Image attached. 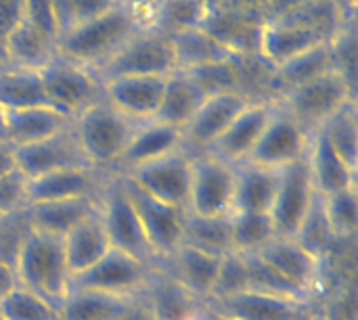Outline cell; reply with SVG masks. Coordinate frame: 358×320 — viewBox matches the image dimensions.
<instances>
[{
  "label": "cell",
  "mask_w": 358,
  "mask_h": 320,
  "mask_svg": "<svg viewBox=\"0 0 358 320\" xmlns=\"http://www.w3.org/2000/svg\"><path fill=\"white\" fill-rule=\"evenodd\" d=\"M336 67V59H334V48L331 42L319 44L306 52H302L300 57L292 59L289 63H285L283 67L273 71V99H277L281 92L300 86L308 80H315Z\"/></svg>",
  "instance_id": "cell-33"
},
{
  "label": "cell",
  "mask_w": 358,
  "mask_h": 320,
  "mask_svg": "<svg viewBox=\"0 0 358 320\" xmlns=\"http://www.w3.org/2000/svg\"><path fill=\"white\" fill-rule=\"evenodd\" d=\"M0 317L2 320H59V310L17 285L0 302Z\"/></svg>",
  "instance_id": "cell-42"
},
{
  "label": "cell",
  "mask_w": 358,
  "mask_h": 320,
  "mask_svg": "<svg viewBox=\"0 0 358 320\" xmlns=\"http://www.w3.org/2000/svg\"><path fill=\"white\" fill-rule=\"evenodd\" d=\"M199 310H201V308H199ZM189 320H199V312H197V314H195L193 319H189Z\"/></svg>",
  "instance_id": "cell-56"
},
{
  "label": "cell",
  "mask_w": 358,
  "mask_h": 320,
  "mask_svg": "<svg viewBox=\"0 0 358 320\" xmlns=\"http://www.w3.org/2000/svg\"><path fill=\"white\" fill-rule=\"evenodd\" d=\"M50 107L38 69L0 67V109Z\"/></svg>",
  "instance_id": "cell-34"
},
{
  "label": "cell",
  "mask_w": 358,
  "mask_h": 320,
  "mask_svg": "<svg viewBox=\"0 0 358 320\" xmlns=\"http://www.w3.org/2000/svg\"><path fill=\"white\" fill-rule=\"evenodd\" d=\"M111 176V172L92 166L48 172L27 180V205L67 199H101Z\"/></svg>",
  "instance_id": "cell-15"
},
{
  "label": "cell",
  "mask_w": 358,
  "mask_h": 320,
  "mask_svg": "<svg viewBox=\"0 0 358 320\" xmlns=\"http://www.w3.org/2000/svg\"><path fill=\"white\" fill-rule=\"evenodd\" d=\"M162 0H120V8L138 34H155Z\"/></svg>",
  "instance_id": "cell-46"
},
{
  "label": "cell",
  "mask_w": 358,
  "mask_h": 320,
  "mask_svg": "<svg viewBox=\"0 0 358 320\" xmlns=\"http://www.w3.org/2000/svg\"><path fill=\"white\" fill-rule=\"evenodd\" d=\"M277 101L275 99H256L252 101L235 119L233 124L208 147L206 153L237 166L248 159L252 149L256 147L260 134L264 132Z\"/></svg>",
  "instance_id": "cell-17"
},
{
  "label": "cell",
  "mask_w": 358,
  "mask_h": 320,
  "mask_svg": "<svg viewBox=\"0 0 358 320\" xmlns=\"http://www.w3.org/2000/svg\"><path fill=\"white\" fill-rule=\"evenodd\" d=\"M0 320H2V317H0Z\"/></svg>",
  "instance_id": "cell-57"
},
{
  "label": "cell",
  "mask_w": 358,
  "mask_h": 320,
  "mask_svg": "<svg viewBox=\"0 0 358 320\" xmlns=\"http://www.w3.org/2000/svg\"><path fill=\"white\" fill-rule=\"evenodd\" d=\"M143 296L155 320H189L203 306L159 266H153Z\"/></svg>",
  "instance_id": "cell-29"
},
{
  "label": "cell",
  "mask_w": 358,
  "mask_h": 320,
  "mask_svg": "<svg viewBox=\"0 0 358 320\" xmlns=\"http://www.w3.org/2000/svg\"><path fill=\"white\" fill-rule=\"evenodd\" d=\"M329 40H325L323 36L304 29V27H296V25H285L279 23L275 19H268L260 25V34H258V50L256 57L271 69H279L285 63H289L292 59L300 57L302 52L325 44Z\"/></svg>",
  "instance_id": "cell-21"
},
{
  "label": "cell",
  "mask_w": 358,
  "mask_h": 320,
  "mask_svg": "<svg viewBox=\"0 0 358 320\" xmlns=\"http://www.w3.org/2000/svg\"><path fill=\"white\" fill-rule=\"evenodd\" d=\"M15 168V159H13V147L8 143H0V176L10 172Z\"/></svg>",
  "instance_id": "cell-51"
},
{
  "label": "cell",
  "mask_w": 358,
  "mask_h": 320,
  "mask_svg": "<svg viewBox=\"0 0 358 320\" xmlns=\"http://www.w3.org/2000/svg\"><path fill=\"white\" fill-rule=\"evenodd\" d=\"M40 78L50 107L69 119H76L105 96L103 82L92 69L73 63L59 52L48 65L40 69Z\"/></svg>",
  "instance_id": "cell-5"
},
{
  "label": "cell",
  "mask_w": 358,
  "mask_h": 320,
  "mask_svg": "<svg viewBox=\"0 0 358 320\" xmlns=\"http://www.w3.org/2000/svg\"><path fill=\"white\" fill-rule=\"evenodd\" d=\"M203 101H206L203 90L185 71L176 69L166 78L164 96L153 122L185 130Z\"/></svg>",
  "instance_id": "cell-31"
},
{
  "label": "cell",
  "mask_w": 358,
  "mask_h": 320,
  "mask_svg": "<svg viewBox=\"0 0 358 320\" xmlns=\"http://www.w3.org/2000/svg\"><path fill=\"white\" fill-rule=\"evenodd\" d=\"M19 19L29 23L50 40L59 42V29L50 0H19Z\"/></svg>",
  "instance_id": "cell-45"
},
{
  "label": "cell",
  "mask_w": 358,
  "mask_h": 320,
  "mask_svg": "<svg viewBox=\"0 0 358 320\" xmlns=\"http://www.w3.org/2000/svg\"><path fill=\"white\" fill-rule=\"evenodd\" d=\"M151 272L153 266L143 264L141 260L117 249H109L94 266L71 279V289L120 298H138L145 293Z\"/></svg>",
  "instance_id": "cell-10"
},
{
  "label": "cell",
  "mask_w": 358,
  "mask_h": 320,
  "mask_svg": "<svg viewBox=\"0 0 358 320\" xmlns=\"http://www.w3.org/2000/svg\"><path fill=\"white\" fill-rule=\"evenodd\" d=\"M191 163L193 153L182 147L170 155L132 168L120 176L130 180L145 195L172 208L187 210L191 191Z\"/></svg>",
  "instance_id": "cell-8"
},
{
  "label": "cell",
  "mask_w": 358,
  "mask_h": 320,
  "mask_svg": "<svg viewBox=\"0 0 358 320\" xmlns=\"http://www.w3.org/2000/svg\"><path fill=\"white\" fill-rule=\"evenodd\" d=\"M235 180V166L210 153H193L187 212L208 218L233 216Z\"/></svg>",
  "instance_id": "cell-6"
},
{
  "label": "cell",
  "mask_w": 358,
  "mask_h": 320,
  "mask_svg": "<svg viewBox=\"0 0 358 320\" xmlns=\"http://www.w3.org/2000/svg\"><path fill=\"white\" fill-rule=\"evenodd\" d=\"M115 320H155V317H153L145 296H141L138 300L132 302V306L126 312H122Z\"/></svg>",
  "instance_id": "cell-49"
},
{
  "label": "cell",
  "mask_w": 358,
  "mask_h": 320,
  "mask_svg": "<svg viewBox=\"0 0 358 320\" xmlns=\"http://www.w3.org/2000/svg\"><path fill=\"white\" fill-rule=\"evenodd\" d=\"M138 298H120L84 289H69L67 298L59 308V320H115Z\"/></svg>",
  "instance_id": "cell-35"
},
{
  "label": "cell",
  "mask_w": 358,
  "mask_h": 320,
  "mask_svg": "<svg viewBox=\"0 0 358 320\" xmlns=\"http://www.w3.org/2000/svg\"><path fill=\"white\" fill-rule=\"evenodd\" d=\"M203 306L231 320H306L315 312L313 304L279 300L248 289L229 298L208 300Z\"/></svg>",
  "instance_id": "cell-19"
},
{
  "label": "cell",
  "mask_w": 358,
  "mask_h": 320,
  "mask_svg": "<svg viewBox=\"0 0 358 320\" xmlns=\"http://www.w3.org/2000/svg\"><path fill=\"white\" fill-rule=\"evenodd\" d=\"M27 205V178L13 168L0 176V216L8 218L21 214Z\"/></svg>",
  "instance_id": "cell-44"
},
{
  "label": "cell",
  "mask_w": 358,
  "mask_h": 320,
  "mask_svg": "<svg viewBox=\"0 0 358 320\" xmlns=\"http://www.w3.org/2000/svg\"><path fill=\"white\" fill-rule=\"evenodd\" d=\"M157 266L164 268L180 287H185L195 300L203 304L212 296L220 258L180 245L168 260L159 262Z\"/></svg>",
  "instance_id": "cell-23"
},
{
  "label": "cell",
  "mask_w": 358,
  "mask_h": 320,
  "mask_svg": "<svg viewBox=\"0 0 358 320\" xmlns=\"http://www.w3.org/2000/svg\"><path fill=\"white\" fill-rule=\"evenodd\" d=\"M323 136L331 149L358 172V107L357 101H350L336 115H331L321 128Z\"/></svg>",
  "instance_id": "cell-39"
},
{
  "label": "cell",
  "mask_w": 358,
  "mask_h": 320,
  "mask_svg": "<svg viewBox=\"0 0 358 320\" xmlns=\"http://www.w3.org/2000/svg\"><path fill=\"white\" fill-rule=\"evenodd\" d=\"M199 320H231V319H227V317H222V314H218V312H214V310H210V308L201 306V310H199Z\"/></svg>",
  "instance_id": "cell-52"
},
{
  "label": "cell",
  "mask_w": 358,
  "mask_h": 320,
  "mask_svg": "<svg viewBox=\"0 0 358 320\" xmlns=\"http://www.w3.org/2000/svg\"><path fill=\"white\" fill-rule=\"evenodd\" d=\"M138 126L113 109L105 96L73 119V130L88 163L111 174Z\"/></svg>",
  "instance_id": "cell-2"
},
{
  "label": "cell",
  "mask_w": 358,
  "mask_h": 320,
  "mask_svg": "<svg viewBox=\"0 0 358 320\" xmlns=\"http://www.w3.org/2000/svg\"><path fill=\"white\" fill-rule=\"evenodd\" d=\"M277 101L308 134H315L331 115L357 101V88L338 69H331L281 92Z\"/></svg>",
  "instance_id": "cell-4"
},
{
  "label": "cell",
  "mask_w": 358,
  "mask_h": 320,
  "mask_svg": "<svg viewBox=\"0 0 358 320\" xmlns=\"http://www.w3.org/2000/svg\"><path fill=\"white\" fill-rule=\"evenodd\" d=\"M310 136L313 134H308L277 101L275 111L264 132L260 134L256 147L248 155L245 163L273 168V170H285L287 166L306 157Z\"/></svg>",
  "instance_id": "cell-11"
},
{
  "label": "cell",
  "mask_w": 358,
  "mask_h": 320,
  "mask_svg": "<svg viewBox=\"0 0 358 320\" xmlns=\"http://www.w3.org/2000/svg\"><path fill=\"white\" fill-rule=\"evenodd\" d=\"M315 199H317V191L313 187L306 157L281 170L277 197L268 214L275 226V235L294 239L300 226L304 224Z\"/></svg>",
  "instance_id": "cell-13"
},
{
  "label": "cell",
  "mask_w": 358,
  "mask_h": 320,
  "mask_svg": "<svg viewBox=\"0 0 358 320\" xmlns=\"http://www.w3.org/2000/svg\"><path fill=\"white\" fill-rule=\"evenodd\" d=\"M166 78L159 75L113 78L103 82V94L105 101L122 115H126L136 124H147L153 122L157 115L164 96Z\"/></svg>",
  "instance_id": "cell-18"
},
{
  "label": "cell",
  "mask_w": 358,
  "mask_h": 320,
  "mask_svg": "<svg viewBox=\"0 0 358 320\" xmlns=\"http://www.w3.org/2000/svg\"><path fill=\"white\" fill-rule=\"evenodd\" d=\"M4 57L8 65L40 71L57 57V42L17 19L4 34Z\"/></svg>",
  "instance_id": "cell-30"
},
{
  "label": "cell",
  "mask_w": 358,
  "mask_h": 320,
  "mask_svg": "<svg viewBox=\"0 0 358 320\" xmlns=\"http://www.w3.org/2000/svg\"><path fill=\"white\" fill-rule=\"evenodd\" d=\"M19 287L36 293L57 310L71 289V272L59 239L29 231L15 258Z\"/></svg>",
  "instance_id": "cell-1"
},
{
  "label": "cell",
  "mask_w": 358,
  "mask_h": 320,
  "mask_svg": "<svg viewBox=\"0 0 358 320\" xmlns=\"http://www.w3.org/2000/svg\"><path fill=\"white\" fill-rule=\"evenodd\" d=\"M50 2H52V13H55L59 38H61V36H65L69 29H73V25H76L73 2H71V0H50Z\"/></svg>",
  "instance_id": "cell-48"
},
{
  "label": "cell",
  "mask_w": 358,
  "mask_h": 320,
  "mask_svg": "<svg viewBox=\"0 0 358 320\" xmlns=\"http://www.w3.org/2000/svg\"><path fill=\"white\" fill-rule=\"evenodd\" d=\"M256 99L245 92L210 94L182 130L185 149L191 153H206L208 147L233 124V119Z\"/></svg>",
  "instance_id": "cell-16"
},
{
  "label": "cell",
  "mask_w": 358,
  "mask_h": 320,
  "mask_svg": "<svg viewBox=\"0 0 358 320\" xmlns=\"http://www.w3.org/2000/svg\"><path fill=\"white\" fill-rule=\"evenodd\" d=\"M120 178H122L124 191L138 216V222L145 231V237L151 245V252H153L157 264L168 260L182 243V224H185L187 210H178L168 203H162V201L145 195L141 189H136L124 176H120Z\"/></svg>",
  "instance_id": "cell-12"
},
{
  "label": "cell",
  "mask_w": 358,
  "mask_h": 320,
  "mask_svg": "<svg viewBox=\"0 0 358 320\" xmlns=\"http://www.w3.org/2000/svg\"><path fill=\"white\" fill-rule=\"evenodd\" d=\"M187 247L212 254V256H227L233 252L231 247V216H197L187 212L182 224V243Z\"/></svg>",
  "instance_id": "cell-36"
},
{
  "label": "cell",
  "mask_w": 358,
  "mask_h": 320,
  "mask_svg": "<svg viewBox=\"0 0 358 320\" xmlns=\"http://www.w3.org/2000/svg\"><path fill=\"white\" fill-rule=\"evenodd\" d=\"M275 226L268 214H233L231 216V247L235 254H258L275 239Z\"/></svg>",
  "instance_id": "cell-40"
},
{
  "label": "cell",
  "mask_w": 358,
  "mask_h": 320,
  "mask_svg": "<svg viewBox=\"0 0 358 320\" xmlns=\"http://www.w3.org/2000/svg\"><path fill=\"white\" fill-rule=\"evenodd\" d=\"M136 34L138 31L132 27L117 4L113 10L78 23L73 29L61 36L57 42V52L94 71Z\"/></svg>",
  "instance_id": "cell-3"
},
{
  "label": "cell",
  "mask_w": 358,
  "mask_h": 320,
  "mask_svg": "<svg viewBox=\"0 0 358 320\" xmlns=\"http://www.w3.org/2000/svg\"><path fill=\"white\" fill-rule=\"evenodd\" d=\"M306 320H325V319H323V314H317V312H313V314H310V317H308Z\"/></svg>",
  "instance_id": "cell-53"
},
{
  "label": "cell",
  "mask_w": 358,
  "mask_h": 320,
  "mask_svg": "<svg viewBox=\"0 0 358 320\" xmlns=\"http://www.w3.org/2000/svg\"><path fill=\"white\" fill-rule=\"evenodd\" d=\"M185 147L182 130L159 124V122H147L141 124L128 143L126 151L122 153L120 161L113 168V174H124L132 168H138L143 163L155 161L164 155H170Z\"/></svg>",
  "instance_id": "cell-26"
},
{
  "label": "cell",
  "mask_w": 358,
  "mask_h": 320,
  "mask_svg": "<svg viewBox=\"0 0 358 320\" xmlns=\"http://www.w3.org/2000/svg\"><path fill=\"white\" fill-rule=\"evenodd\" d=\"M17 275H15V268L6 262L0 260V302L17 287Z\"/></svg>",
  "instance_id": "cell-50"
},
{
  "label": "cell",
  "mask_w": 358,
  "mask_h": 320,
  "mask_svg": "<svg viewBox=\"0 0 358 320\" xmlns=\"http://www.w3.org/2000/svg\"><path fill=\"white\" fill-rule=\"evenodd\" d=\"M2 134L10 147H25L40 143L59 130L67 128L73 119L59 113L52 107L29 109H0Z\"/></svg>",
  "instance_id": "cell-22"
},
{
  "label": "cell",
  "mask_w": 358,
  "mask_h": 320,
  "mask_svg": "<svg viewBox=\"0 0 358 320\" xmlns=\"http://www.w3.org/2000/svg\"><path fill=\"white\" fill-rule=\"evenodd\" d=\"M15 168L27 178H38L55 170L90 166L73 130V122L57 134L25 147H13ZM94 168V166H92Z\"/></svg>",
  "instance_id": "cell-14"
},
{
  "label": "cell",
  "mask_w": 358,
  "mask_h": 320,
  "mask_svg": "<svg viewBox=\"0 0 358 320\" xmlns=\"http://www.w3.org/2000/svg\"><path fill=\"white\" fill-rule=\"evenodd\" d=\"M212 13L214 4L210 0H162L155 34L170 38L182 31L201 29Z\"/></svg>",
  "instance_id": "cell-38"
},
{
  "label": "cell",
  "mask_w": 358,
  "mask_h": 320,
  "mask_svg": "<svg viewBox=\"0 0 358 320\" xmlns=\"http://www.w3.org/2000/svg\"><path fill=\"white\" fill-rule=\"evenodd\" d=\"M2 140H4V134H2V122H0V143H2ZM4 143H6V140H4Z\"/></svg>",
  "instance_id": "cell-54"
},
{
  "label": "cell",
  "mask_w": 358,
  "mask_h": 320,
  "mask_svg": "<svg viewBox=\"0 0 358 320\" xmlns=\"http://www.w3.org/2000/svg\"><path fill=\"white\" fill-rule=\"evenodd\" d=\"M248 262V291H256L262 296L289 300L298 304H313V296L300 289L296 283H292L287 277H283L279 270H275L271 264H266L260 256L252 254L245 256Z\"/></svg>",
  "instance_id": "cell-37"
},
{
  "label": "cell",
  "mask_w": 358,
  "mask_h": 320,
  "mask_svg": "<svg viewBox=\"0 0 358 320\" xmlns=\"http://www.w3.org/2000/svg\"><path fill=\"white\" fill-rule=\"evenodd\" d=\"M306 163L310 170L313 187L317 195L329 197L334 193L346 191L357 187L358 172L352 170L327 143L321 130H317L310 136L308 153H306Z\"/></svg>",
  "instance_id": "cell-25"
},
{
  "label": "cell",
  "mask_w": 358,
  "mask_h": 320,
  "mask_svg": "<svg viewBox=\"0 0 358 320\" xmlns=\"http://www.w3.org/2000/svg\"><path fill=\"white\" fill-rule=\"evenodd\" d=\"M256 256H260L266 264H271L275 270H279L300 289L310 293L313 300L317 298V291L321 289L323 283L325 264L313 252L300 245L296 239L275 237Z\"/></svg>",
  "instance_id": "cell-20"
},
{
  "label": "cell",
  "mask_w": 358,
  "mask_h": 320,
  "mask_svg": "<svg viewBox=\"0 0 358 320\" xmlns=\"http://www.w3.org/2000/svg\"><path fill=\"white\" fill-rule=\"evenodd\" d=\"M61 243H63V254H65L71 279L76 275L88 270L90 266H94L111 249L103 220H101V212L88 216L84 222H80L76 228H71L61 239Z\"/></svg>",
  "instance_id": "cell-28"
},
{
  "label": "cell",
  "mask_w": 358,
  "mask_h": 320,
  "mask_svg": "<svg viewBox=\"0 0 358 320\" xmlns=\"http://www.w3.org/2000/svg\"><path fill=\"white\" fill-rule=\"evenodd\" d=\"M170 44L174 50V61L178 71H191V69L227 63V61H241L206 27L170 36Z\"/></svg>",
  "instance_id": "cell-32"
},
{
  "label": "cell",
  "mask_w": 358,
  "mask_h": 320,
  "mask_svg": "<svg viewBox=\"0 0 358 320\" xmlns=\"http://www.w3.org/2000/svg\"><path fill=\"white\" fill-rule=\"evenodd\" d=\"M101 199H67V201H44L34 203L23 210L29 231L63 239L71 228L84 222L88 216L96 214Z\"/></svg>",
  "instance_id": "cell-24"
},
{
  "label": "cell",
  "mask_w": 358,
  "mask_h": 320,
  "mask_svg": "<svg viewBox=\"0 0 358 320\" xmlns=\"http://www.w3.org/2000/svg\"><path fill=\"white\" fill-rule=\"evenodd\" d=\"M327 226L338 243L352 241L358 231V189H346L329 197H321Z\"/></svg>",
  "instance_id": "cell-41"
},
{
  "label": "cell",
  "mask_w": 358,
  "mask_h": 320,
  "mask_svg": "<svg viewBox=\"0 0 358 320\" xmlns=\"http://www.w3.org/2000/svg\"><path fill=\"white\" fill-rule=\"evenodd\" d=\"M210 2H212L214 6H218V4H220V0H210Z\"/></svg>",
  "instance_id": "cell-55"
},
{
  "label": "cell",
  "mask_w": 358,
  "mask_h": 320,
  "mask_svg": "<svg viewBox=\"0 0 358 320\" xmlns=\"http://www.w3.org/2000/svg\"><path fill=\"white\" fill-rule=\"evenodd\" d=\"M235 176L233 214H271L281 180V170L243 161L235 166Z\"/></svg>",
  "instance_id": "cell-27"
},
{
  "label": "cell",
  "mask_w": 358,
  "mask_h": 320,
  "mask_svg": "<svg viewBox=\"0 0 358 320\" xmlns=\"http://www.w3.org/2000/svg\"><path fill=\"white\" fill-rule=\"evenodd\" d=\"M71 2H73L76 25L84 23V21H90L94 17H101V15L113 10L120 4V0H71Z\"/></svg>",
  "instance_id": "cell-47"
},
{
  "label": "cell",
  "mask_w": 358,
  "mask_h": 320,
  "mask_svg": "<svg viewBox=\"0 0 358 320\" xmlns=\"http://www.w3.org/2000/svg\"><path fill=\"white\" fill-rule=\"evenodd\" d=\"M176 71L174 50L170 38L162 34H136L132 36L107 63L94 69L101 82L113 78L134 75H159L166 78Z\"/></svg>",
  "instance_id": "cell-9"
},
{
  "label": "cell",
  "mask_w": 358,
  "mask_h": 320,
  "mask_svg": "<svg viewBox=\"0 0 358 320\" xmlns=\"http://www.w3.org/2000/svg\"><path fill=\"white\" fill-rule=\"evenodd\" d=\"M245 289H248V262H245V256L235 254V252L222 256L220 266H218V275H216V283H214L212 296L208 300L229 298V296L241 293Z\"/></svg>",
  "instance_id": "cell-43"
},
{
  "label": "cell",
  "mask_w": 358,
  "mask_h": 320,
  "mask_svg": "<svg viewBox=\"0 0 358 320\" xmlns=\"http://www.w3.org/2000/svg\"><path fill=\"white\" fill-rule=\"evenodd\" d=\"M101 220L109 239L111 249L128 254L143 264L157 266V260L151 252V245L145 237V231L138 222V216L124 191L122 178L111 176L103 197H101Z\"/></svg>",
  "instance_id": "cell-7"
}]
</instances>
